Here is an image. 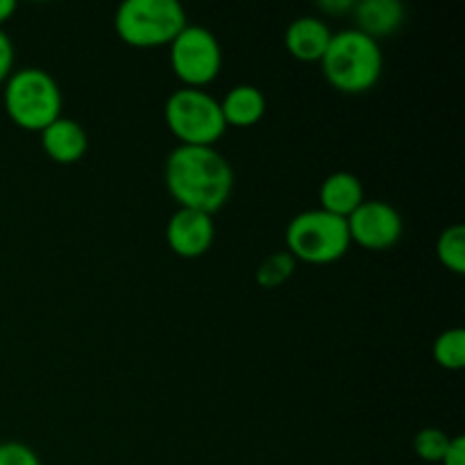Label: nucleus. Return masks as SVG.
<instances>
[{"label":"nucleus","mask_w":465,"mask_h":465,"mask_svg":"<svg viewBox=\"0 0 465 465\" xmlns=\"http://www.w3.org/2000/svg\"><path fill=\"white\" fill-rule=\"evenodd\" d=\"M163 180L182 209L209 216L225 207L234 189L230 162L209 145H177L166 159Z\"/></svg>","instance_id":"obj_1"},{"label":"nucleus","mask_w":465,"mask_h":465,"mask_svg":"<svg viewBox=\"0 0 465 465\" xmlns=\"http://www.w3.org/2000/svg\"><path fill=\"white\" fill-rule=\"evenodd\" d=\"M316 7L321 9V12L336 16V14L352 12V9H354V0H321V3H318Z\"/></svg>","instance_id":"obj_22"},{"label":"nucleus","mask_w":465,"mask_h":465,"mask_svg":"<svg viewBox=\"0 0 465 465\" xmlns=\"http://www.w3.org/2000/svg\"><path fill=\"white\" fill-rule=\"evenodd\" d=\"M350 241L366 250H389L402 239L404 223L398 209L384 200H363L348 218Z\"/></svg>","instance_id":"obj_8"},{"label":"nucleus","mask_w":465,"mask_h":465,"mask_svg":"<svg viewBox=\"0 0 465 465\" xmlns=\"http://www.w3.org/2000/svg\"><path fill=\"white\" fill-rule=\"evenodd\" d=\"M186 25V12L177 0H125L114 16L118 39L132 48L171 45Z\"/></svg>","instance_id":"obj_5"},{"label":"nucleus","mask_w":465,"mask_h":465,"mask_svg":"<svg viewBox=\"0 0 465 465\" xmlns=\"http://www.w3.org/2000/svg\"><path fill=\"white\" fill-rule=\"evenodd\" d=\"M352 241L345 218L322 212L321 207L298 213L286 227V252L295 262L325 266L343 259Z\"/></svg>","instance_id":"obj_4"},{"label":"nucleus","mask_w":465,"mask_h":465,"mask_svg":"<svg viewBox=\"0 0 465 465\" xmlns=\"http://www.w3.org/2000/svg\"><path fill=\"white\" fill-rule=\"evenodd\" d=\"M436 254L439 262L443 263L448 271L463 275L465 272V227L452 225L448 230L440 232L439 241H436Z\"/></svg>","instance_id":"obj_15"},{"label":"nucleus","mask_w":465,"mask_h":465,"mask_svg":"<svg viewBox=\"0 0 465 465\" xmlns=\"http://www.w3.org/2000/svg\"><path fill=\"white\" fill-rule=\"evenodd\" d=\"M443 465H465V439L463 436H454L450 440V448L445 452V457L440 459Z\"/></svg>","instance_id":"obj_21"},{"label":"nucleus","mask_w":465,"mask_h":465,"mask_svg":"<svg viewBox=\"0 0 465 465\" xmlns=\"http://www.w3.org/2000/svg\"><path fill=\"white\" fill-rule=\"evenodd\" d=\"M318 195H321L322 212H330L341 218H348L366 200L361 180L348 171H336L327 175Z\"/></svg>","instance_id":"obj_13"},{"label":"nucleus","mask_w":465,"mask_h":465,"mask_svg":"<svg viewBox=\"0 0 465 465\" xmlns=\"http://www.w3.org/2000/svg\"><path fill=\"white\" fill-rule=\"evenodd\" d=\"M450 440L452 439L443 430H439V427H425L413 439V450H416V454L422 461L440 463V459L448 452Z\"/></svg>","instance_id":"obj_18"},{"label":"nucleus","mask_w":465,"mask_h":465,"mask_svg":"<svg viewBox=\"0 0 465 465\" xmlns=\"http://www.w3.org/2000/svg\"><path fill=\"white\" fill-rule=\"evenodd\" d=\"M331 35H334V32L330 30V25H327L322 18L302 16L295 18V21L286 27L284 44L286 50H289L298 62L313 64L321 62V59L325 57V50L327 45H330Z\"/></svg>","instance_id":"obj_11"},{"label":"nucleus","mask_w":465,"mask_h":465,"mask_svg":"<svg viewBox=\"0 0 465 465\" xmlns=\"http://www.w3.org/2000/svg\"><path fill=\"white\" fill-rule=\"evenodd\" d=\"M354 30L371 39H384L395 35L404 23V5L400 0H361L354 3Z\"/></svg>","instance_id":"obj_12"},{"label":"nucleus","mask_w":465,"mask_h":465,"mask_svg":"<svg viewBox=\"0 0 465 465\" xmlns=\"http://www.w3.org/2000/svg\"><path fill=\"white\" fill-rule=\"evenodd\" d=\"M434 359L445 371H461L465 366V331L461 327L445 330L436 339Z\"/></svg>","instance_id":"obj_16"},{"label":"nucleus","mask_w":465,"mask_h":465,"mask_svg":"<svg viewBox=\"0 0 465 465\" xmlns=\"http://www.w3.org/2000/svg\"><path fill=\"white\" fill-rule=\"evenodd\" d=\"M12 66H14L12 39H9L7 32L0 27V82H7V77L12 75Z\"/></svg>","instance_id":"obj_20"},{"label":"nucleus","mask_w":465,"mask_h":465,"mask_svg":"<svg viewBox=\"0 0 465 465\" xmlns=\"http://www.w3.org/2000/svg\"><path fill=\"white\" fill-rule=\"evenodd\" d=\"M216 225L209 213L193 209H177L166 223V243L177 257L198 259L213 245Z\"/></svg>","instance_id":"obj_9"},{"label":"nucleus","mask_w":465,"mask_h":465,"mask_svg":"<svg viewBox=\"0 0 465 465\" xmlns=\"http://www.w3.org/2000/svg\"><path fill=\"white\" fill-rule=\"evenodd\" d=\"M39 134L44 153L57 163L80 162L86 154V148H89V136H86L84 127L73 121V118L59 116Z\"/></svg>","instance_id":"obj_10"},{"label":"nucleus","mask_w":465,"mask_h":465,"mask_svg":"<svg viewBox=\"0 0 465 465\" xmlns=\"http://www.w3.org/2000/svg\"><path fill=\"white\" fill-rule=\"evenodd\" d=\"M327 82L341 94H366L380 82L384 71L380 41L348 27L331 35L325 57L321 59Z\"/></svg>","instance_id":"obj_2"},{"label":"nucleus","mask_w":465,"mask_h":465,"mask_svg":"<svg viewBox=\"0 0 465 465\" xmlns=\"http://www.w3.org/2000/svg\"><path fill=\"white\" fill-rule=\"evenodd\" d=\"M221 112L227 127H252L266 114V98L252 84H236L221 100Z\"/></svg>","instance_id":"obj_14"},{"label":"nucleus","mask_w":465,"mask_h":465,"mask_svg":"<svg viewBox=\"0 0 465 465\" xmlns=\"http://www.w3.org/2000/svg\"><path fill=\"white\" fill-rule=\"evenodd\" d=\"M16 12V3L14 0H0V27L9 21Z\"/></svg>","instance_id":"obj_23"},{"label":"nucleus","mask_w":465,"mask_h":465,"mask_svg":"<svg viewBox=\"0 0 465 465\" xmlns=\"http://www.w3.org/2000/svg\"><path fill=\"white\" fill-rule=\"evenodd\" d=\"M295 259L289 252H272L257 268V284L262 289H277L295 272Z\"/></svg>","instance_id":"obj_17"},{"label":"nucleus","mask_w":465,"mask_h":465,"mask_svg":"<svg viewBox=\"0 0 465 465\" xmlns=\"http://www.w3.org/2000/svg\"><path fill=\"white\" fill-rule=\"evenodd\" d=\"M0 465H41L35 450L18 440L0 443Z\"/></svg>","instance_id":"obj_19"},{"label":"nucleus","mask_w":465,"mask_h":465,"mask_svg":"<svg viewBox=\"0 0 465 465\" xmlns=\"http://www.w3.org/2000/svg\"><path fill=\"white\" fill-rule=\"evenodd\" d=\"M171 66L189 89L207 86L223 68V50L216 35L204 25H186L171 44Z\"/></svg>","instance_id":"obj_7"},{"label":"nucleus","mask_w":465,"mask_h":465,"mask_svg":"<svg viewBox=\"0 0 465 465\" xmlns=\"http://www.w3.org/2000/svg\"><path fill=\"white\" fill-rule=\"evenodd\" d=\"M3 103L7 116L21 130L41 132L62 116V91L44 68H21L5 82Z\"/></svg>","instance_id":"obj_3"},{"label":"nucleus","mask_w":465,"mask_h":465,"mask_svg":"<svg viewBox=\"0 0 465 465\" xmlns=\"http://www.w3.org/2000/svg\"><path fill=\"white\" fill-rule=\"evenodd\" d=\"M163 118H166L171 134L177 136L182 145L213 148V143L227 130L221 103L204 89L182 86V89L173 91L163 104Z\"/></svg>","instance_id":"obj_6"}]
</instances>
